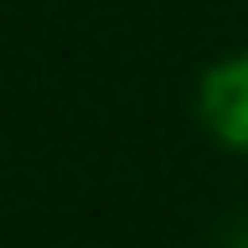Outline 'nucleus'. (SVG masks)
<instances>
[{"label": "nucleus", "mask_w": 248, "mask_h": 248, "mask_svg": "<svg viewBox=\"0 0 248 248\" xmlns=\"http://www.w3.org/2000/svg\"><path fill=\"white\" fill-rule=\"evenodd\" d=\"M197 108H202V124H207L222 145L248 150V52L222 57L212 73L202 78Z\"/></svg>", "instance_id": "1"}]
</instances>
